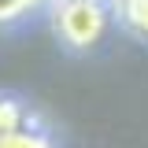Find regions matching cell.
I'll use <instances>...</instances> for the list:
<instances>
[{
	"instance_id": "cell-1",
	"label": "cell",
	"mask_w": 148,
	"mask_h": 148,
	"mask_svg": "<svg viewBox=\"0 0 148 148\" xmlns=\"http://www.w3.org/2000/svg\"><path fill=\"white\" fill-rule=\"evenodd\" d=\"M48 18H52L56 41L67 45L71 52L96 48L111 30V8L96 0H56Z\"/></svg>"
},
{
	"instance_id": "cell-2",
	"label": "cell",
	"mask_w": 148,
	"mask_h": 148,
	"mask_svg": "<svg viewBox=\"0 0 148 148\" xmlns=\"http://www.w3.org/2000/svg\"><path fill=\"white\" fill-rule=\"evenodd\" d=\"M34 126H41L34 104H30L26 96H18V92L0 89V141H4V137H15L22 130H34Z\"/></svg>"
},
{
	"instance_id": "cell-3",
	"label": "cell",
	"mask_w": 148,
	"mask_h": 148,
	"mask_svg": "<svg viewBox=\"0 0 148 148\" xmlns=\"http://www.w3.org/2000/svg\"><path fill=\"white\" fill-rule=\"evenodd\" d=\"M111 22L148 48V0H111Z\"/></svg>"
},
{
	"instance_id": "cell-4",
	"label": "cell",
	"mask_w": 148,
	"mask_h": 148,
	"mask_svg": "<svg viewBox=\"0 0 148 148\" xmlns=\"http://www.w3.org/2000/svg\"><path fill=\"white\" fill-rule=\"evenodd\" d=\"M56 0H0V30L8 26H22L37 15H48Z\"/></svg>"
},
{
	"instance_id": "cell-5",
	"label": "cell",
	"mask_w": 148,
	"mask_h": 148,
	"mask_svg": "<svg viewBox=\"0 0 148 148\" xmlns=\"http://www.w3.org/2000/svg\"><path fill=\"white\" fill-rule=\"evenodd\" d=\"M0 148H56V141H52V133L45 126H34V130L15 133V137H4Z\"/></svg>"
},
{
	"instance_id": "cell-6",
	"label": "cell",
	"mask_w": 148,
	"mask_h": 148,
	"mask_svg": "<svg viewBox=\"0 0 148 148\" xmlns=\"http://www.w3.org/2000/svg\"><path fill=\"white\" fill-rule=\"evenodd\" d=\"M96 4H111V0H96Z\"/></svg>"
}]
</instances>
